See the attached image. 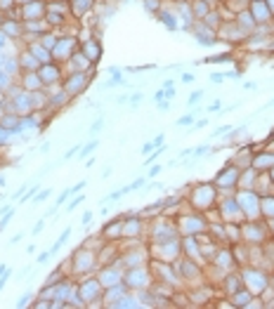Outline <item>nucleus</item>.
<instances>
[{
  "mask_svg": "<svg viewBox=\"0 0 274 309\" xmlns=\"http://www.w3.org/2000/svg\"><path fill=\"white\" fill-rule=\"evenodd\" d=\"M88 81H90V76L85 71H74V73L62 83V90H64L69 97H76V94H81L83 90L88 88Z\"/></svg>",
  "mask_w": 274,
  "mask_h": 309,
  "instance_id": "1",
  "label": "nucleus"
},
{
  "mask_svg": "<svg viewBox=\"0 0 274 309\" xmlns=\"http://www.w3.org/2000/svg\"><path fill=\"white\" fill-rule=\"evenodd\" d=\"M248 10H251V14H253V19H255V24H269V22L274 19L272 10L265 5V0H260V3H251V5H248Z\"/></svg>",
  "mask_w": 274,
  "mask_h": 309,
  "instance_id": "2",
  "label": "nucleus"
},
{
  "mask_svg": "<svg viewBox=\"0 0 274 309\" xmlns=\"http://www.w3.org/2000/svg\"><path fill=\"white\" fill-rule=\"evenodd\" d=\"M43 12H45V3H43V0H33V3H26V5H24L22 14L29 19V22H33V19L43 17Z\"/></svg>",
  "mask_w": 274,
  "mask_h": 309,
  "instance_id": "3",
  "label": "nucleus"
},
{
  "mask_svg": "<svg viewBox=\"0 0 274 309\" xmlns=\"http://www.w3.org/2000/svg\"><path fill=\"white\" fill-rule=\"evenodd\" d=\"M215 184H217V187H222V189L236 187V184H239V170H236V168H227V172L217 177Z\"/></svg>",
  "mask_w": 274,
  "mask_h": 309,
  "instance_id": "4",
  "label": "nucleus"
},
{
  "mask_svg": "<svg viewBox=\"0 0 274 309\" xmlns=\"http://www.w3.org/2000/svg\"><path fill=\"white\" fill-rule=\"evenodd\" d=\"M38 76H41L43 85H52V83H57L59 71H57V66L50 62V64H43L41 69H38Z\"/></svg>",
  "mask_w": 274,
  "mask_h": 309,
  "instance_id": "5",
  "label": "nucleus"
},
{
  "mask_svg": "<svg viewBox=\"0 0 274 309\" xmlns=\"http://www.w3.org/2000/svg\"><path fill=\"white\" fill-rule=\"evenodd\" d=\"M74 47H76V41H74V38H62V41H57V45H54L52 52L62 54L59 59H71V54H74L71 50H74Z\"/></svg>",
  "mask_w": 274,
  "mask_h": 309,
  "instance_id": "6",
  "label": "nucleus"
},
{
  "mask_svg": "<svg viewBox=\"0 0 274 309\" xmlns=\"http://www.w3.org/2000/svg\"><path fill=\"white\" fill-rule=\"evenodd\" d=\"M81 52L85 54L90 62H97V59L102 57V45H99L97 41H85V43L81 45Z\"/></svg>",
  "mask_w": 274,
  "mask_h": 309,
  "instance_id": "7",
  "label": "nucleus"
},
{
  "mask_svg": "<svg viewBox=\"0 0 274 309\" xmlns=\"http://www.w3.org/2000/svg\"><path fill=\"white\" fill-rule=\"evenodd\" d=\"M31 52L35 54V59H38V62H41V64H50V62H52V57H50V50H47V47H43V45H33L31 47Z\"/></svg>",
  "mask_w": 274,
  "mask_h": 309,
  "instance_id": "8",
  "label": "nucleus"
},
{
  "mask_svg": "<svg viewBox=\"0 0 274 309\" xmlns=\"http://www.w3.org/2000/svg\"><path fill=\"white\" fill-rule=\"evenodd\" d=\"M158 17H161V22L166 24V29L168 31H177V17H173V14L166 12V10H158Z\"/></svg>",
  "mask_w": 274,
  "mask_h": 309,
  "instance_id": "9",
  "label": "nucleus"
},
{
  "mask_svg": "<svg viewBox=\"0 0 274 309\" xmlns=\"http://www.w3.org/2000/svg\"><path fill=\"white\" fill-rule=\"evenodd\" d=\"M88 7H93V0H71V10H74V14H76V17L85 14V10H88Z\"/></svg>",
  "mask_w": 274,
  "mask_h": 309,
  "instance_id": "10",
  "label": "nucleus"
},
{
  "mask_svg": "<svg viewBox=\"0 0 274 309\" xmlns=\"http://www.w3.org/2000/svg\"><path fill=\"white\" fill-rule=\"evenodd\" d=\"M69 236H71V227H66L64 231H62V236H59V239L54 241V245H52V248H50V255H57V253L62 250V245H64L66 241H69Z\"/></svg>",
  "mask_w": 274,
  "mask_h": 309,
  "instance_id": "11",
  "label": "nucleus"
},
{
  "mask_svg": "<svg viewBox=\"0 0 274 309\" xmlns=\"http://www.w3.org/2000/svg\"><path fill=\"white\" fill-rule=\"evenodd\" d=\"M260 208H265L263 213L274 222V196H265V199L260 201Z\"/></svg>",
  "mask_w": 274,
  "mask_h": 309,
  "instance_id": "12",
  "label": "nucleus"
},
{
  "mask_svg": "<svg viewBox=\"0 0 274 309\" xmlns=\"http://www.w3.org/2000/svg\"><path fill=\"white\" fill-rule=\"evenodd\" d=\"M97 146H99V140H97V137H90V142H88V144H85V146H81V151H78V156H81V158L90 156V153H93L95 149H97Z\"/></svg>",
  "mask_w": 274,
  "mask_h": 309,
  "instance_id": "13",
  "label": "nucleus"
},
{
  "mask_svg": "<svg viewBox=\"0 0 274 309\" xmlns=\"http://www.w3.org/2000/svg\"><path fill=\"white\" fill-rule=\"evenodd\" d=\"M204 24L208 29H217V26H220V14H217V12H208L204 17Z\"/></svg>",
  "mask_w": 274,
  "mask_h": 309,
  "instance_id": "14",
  "label": "nucleus"
},
{
  "mask_svg": "<svg viewBox=\"0 0 274 309\" xmlns=\"http://www.w3.org/2000/svg\"><path fill=\"white\" fill-rule=\"evenodd\" d=\"M81 203H83V194H76V196H71V201L66 203L64 210H66V213H71V210H76Z\"/></svg>",
  "mask_w": 274,
  "mask_h": 309,
  "instance_id": "15",
  "label": "nucleus"
},
{
  "mask_svg": "<svg viewBox=\"0 0 274 309\" xmlns=\"http://www.w3.org/2000/svg\"><path fill=\"white\" fill-rule=\"evenodd\" d=\"M102 128H104V118H102V116L95 118L93 125H90V137H97V132H99Z\"/></svg>",
  "mask_w": 274,
  "mask_h": 309,
  "instance_id": "16",
  "label": "nucleus"
},
{
  "mask_svg": "<svg viewBox=\"0 0 274 309\" xmlns=\"http://www.w3.org/2000/svg\"><path fill=\"white\" fill-rule=\"evenodd\" d=\"M69 100H71V97L62 90V92H57V97H52V104L54 106H64V104H69Z\"/></svg>",
  "mask_w": 274,
  "mask_h": 309,
  "instance_id": "17",
  "label": "nucleus"
},
{
  "mask_svg": "<svg viewBox=\"0 0 274 309\" xmlns=\"http://www.w3.org/2000/svg\"><path fill=\"white\" fill-rule=\"evenodd\" d=\"M201 97H204V90H194V92L187 97V106L198 104V102H201Z\"/></svg>",
  "mask_w": 274,
  "mask_h": 309,
  "instance_id": "18",
  "label": "nucleus"
},
{
  "mask_svg": "<svg viewBox=\"0 0 274 309\" xmlns=\"http://www.w3.org/2000/svg\"><path fill=\"white\" fill-rule=\"evenodd\" d=\"M198 113H201V111H198V109H194V113H189V116H182V118H177V125H192V123H194V118H196Z\"/></svg>",
  "mask_w": 274,
  "mask_h": 309,
  "instance_id": "19",
  "label": "nucleus"
},
{
  "mask_svg": "<svg viewBox=\"0 0 274 309\" xmlns=\"http://www.w3.org/2000/svg\"><path fill=\"white\" fill-rule=\"evenodd\" d=\"M123 227H128L125 229V234H135V231H140V220H130V222H125V224H123Z\"/></svg>",
  "mask_w": 274,
  "mask_h": 309,
  "instance_id": "20",
  "label": "nucleus"
},
{
  "mask_svg": "<svg viewBox=\"0 0 274 309\" xmlns=\"http://www.w3.org/2000/svg\"><path fill=\"white\" fill-rule=\"evenodd\" d=\"M227 132H232V125H220V128H215L210 132V137H225Z\"/></svg>",
  "mask_w": 274,
  "mask_h": 309,
  "instance_id": "21",
  "label": "nucleus"
},
{
  "mask_svg": "<svg viewBox=\"0 0 274 309\" xmlns=\"http://www.w3.org/2000/svg\"><path fill=\"white\" fill-rule=\"evenodd\" d=\"M50 196H52V189H43V191H38V194L33 196V201H35V203H41V201L50 199Z\"/></svg>",
  "mask_w": 274,
  "mask_h": 309,
  "instance_id": "22",
  "label": "nucleus"
},
{
  "mask_svg": "<svg viewBox=\"0 0 274 309\" xmlns=\"http://www.w3.org/2000/svg\"><path fill=\"white\" fill-rule=\"evenodd\" d=\"M142 100H144V94H142V92H133V94H128V104H130V106H137Z\"/></svg>",
  "mask_w": 274,
  "mask_h": 309,
  "instance_id": "23",
  "label": "nucleus"
},
{
  "mask_svg": "<svg viewBox=\"0 0 274 309\" xmlns=\"http://www.w3.org/2000/svg\"><path fill=\"white\" fill-rule=\"evenodd\" d=\"M144 7L149 12H158L161 10V0H144Z\"/></svg>",
  "mask_w": 274,
  "mask_h": 309,
  "instance_id": "24",
  "label": "nucleus"
},
{
  "mask_svg": "<svg viewBox=\"0 0 274 309\" xmlns=\"http://www.w3.org/2000/svg\"><path fill=\"white\" fill-rule=\"evenodd\" d=\"M71 196H74V191H71V187H69V189H66V191H62V194H59V196H57V205L66 203V201H69Z\"/></svg>",
  "mask_w": 274,
  "mask_h": 309,
  "instance_id": "25",
  "label": "nucleus"
},
{
  "mask_svg": "<svg viewBox=\"0 0 274 309\" xmlns=\"http://www.w3.org/2000/svg\"><path fill=\"white\" fill-rule=\"evenodd\" d=\"M12 215H14V208H10V210H7V213H5V217H3V220H0V231H3V229H5L7 224H10Z\"/></svg>",
  "mask_w": 274,
  "mask_h": 309,
  "instance_id": "26",
  "label": "nucleus"
},
{
  "mask_svg": "<svg viewBox=\"0 0 274 309\" xmlns=\"http://www.w3.org/2000/svg\"><path fill=\"white\" fill-rule=\"evenodd\" d=\"M154 149H156V146H154V140H149V142H144V144H142V156H149V153L154 151Z\"/></svg>",
  "mask_w": 274,
  "mask_h": 309,
  "instance_id": "27",
  "label": "nucleus"
},
{
  "mask_svg": "<svg viewBox=\"0 0 274 309\" xmlns=\"http://www.w3.org/2000/svg\"><path fill=\"white\" fill-rule=\"evenodd\" d=\"M144 184H147V177H137V180H135L133 184H128V187H130V191H135V189H142Z\"/></svg>",
  "mask_w": 274,
  "mask_h": 309,
  "instance_id": "28",
  "label": "nucleus"
},
{
  "mask_svg": "<svg viewBox=\"0 0 274 309\" xmlns=\"http://www.w3.org/2000/svg\"><path fill=\"white\" fill-rule=\"evenodd\" d=\"M43 229H45V217H43V220H38V222H35V227L31 229V234H33V236H38V234H41Z\"/></svg>",
  "mask_w": 274,
  "mask_h": 309,
  "instance_id": "29",
  "label": "nucleus"
},
{
  "mask_svg": "<svg viewBox=\"0 0 274 309\" xmlns=\"http://www.w3.org/2000/svg\"><path fill=\"white\" fill-rule=\"evenodd\" d=\"M78 151H81V146H71L69 151H66V153H64V156H62V161H69V158H74V156H76V153H78Z\"/></svg>",
  "mask_w": 274,
  "mask_h": 309,
  "instance_id": "30",
  "label": "nucleus"
},
{
  "mask_svg": "<svg viewBox=\"0 0 274 309\" xmlns=\"http://www.w3.org/2000/svg\"><path fill=\"white\" fill-rule=\"evenodd\" d=\"M85 187H88V180H81L78 184H74V187H71V191H74V196H76V194H81V189H85Z\"/></svg>",
  "mask_w": 274,
  "mask_h": 309,
  "instance_id": "31",
  "label": "nucleus"
},
{
  "mask_svg": "<svg viewBox=\"0 0 274 309\" xmlns=\"http://www.w3.org/2000/svg\"><path fill=\"white\" fill-rule=\"evenodd\" d=\"M225 81V73H220V71H213L210 73V83H222Z\"/></svg>",
  "mask_w": 274,
  "mask_h": 309,
  "instance_id": "32",
  "label": "nucleus"
},
{
  "mask_svg": "<svg viewBox=\"0 0 274 309\" xmlns=\"http://www.w3.org/2000/svg\"><path fill=\"white\" fill-rule=\"evenodd\" d=\"M62 22H64V17H59V14H52V12L47 14V24H62Z\"/></svg>",
  "mask_w": 274,
  "mask_h": 309,
  "instance_id": "33",
  "label": "nucleus"
},
{
  "mask_svg": "<svg viewBox=\"0 0 274 309\" xmlns=\"http://www.w3.org/2000/svg\"><path fill=\"white\" fill-rule=\"evenodd\" d=\"M161 170H163V165H152V168H149V172H147V177H156L158 172H161Z\"/></svg>",
  "mask_w": 274,
  "mask_h": 309,
  "instance_id": "34",
  "label": "nucleus"
},
{
  "mask_svg": "<svg viewBox=\"0 0 274 309\" xmlns=\"http://www.w3.org/2000/svg\"><path fill=\"white\" fill-rule=\"evenodd\" d=\"M10 274H12V269H5V274L0 276V291L5 288V283H7V279H10Z\"/></svg>",
  "mask_w": 274,
  "mask_h": 309,
  "instance_id": "35",
  "label": "nucleus"
},
{
  "mask_svg": "<svg viewBox=\"0 0 274 309\" xmlns=\"http://www.w3.org/2000/svg\"><path fill=\"white\" fill-rule=\"evenodd\" d=\"M180 81H182V83H194V81H196V76L187 71V73H182V78H180Z\"/></svg>",
  "mask_w": 274,
  "mask_h": 309,
  "instance_id": "36",
  "label": "nucleus"
},
{
  "mask_svg": "<svg viewBox=\"0 0 274 309\" xmlns=\"http://www.w3.org/2000/svg\"><path fill=\"white\" fill-rule=\"evenodd\" d=\"M29 300H31L29 293H26V295H22V298L17 300V307H26V304H29Z\"/></svg>",
  "mask_w": 274,
  "mask_h": 309,
  "instance_id": "37",
  "label": "nucleus"
},
{
  "mask_svg": "<svg viewBox=\"0 0 274 309\" xmlns=\"http://www.w3.org/2000/svg\"><path fill=\"white\" fill-rule=\"evenodd\" d=\"M163 97H166V90L161 88V90H156V94H154V102H156V104H158V102L163 100Z\"/></svg>",
  "mask_w": 274,
  "mask_h": 309,
  "instance_id": "38",
  "label": "nucleus"
},
{
  "mask_svg": "<svg viewBox=\"0 0 274 309\" xmlns=\"http://www.w3.org/2000/svg\"><path fill=\"white\" fill-rule=\"evenodd\" d=\"M206 125H208V121H206V118H201V121H196V125H194V128H192V132H194V130H201V128H206Z\"/></svg>",
  "mask_w": 274,
  "mask_h": 309,
  "instance_id": "39",
  "label": "nucleus"
},
{
  "mask_svg": "<svg viewBox=\"0 0 274 309\" xmlns=\"http://www.w3.org/2000/svg\"><path fill=\"white\" fill-rule=\"evenodd\" d=\"M47 260H50V253H41V255H38V264H45Z\"/></svg>",
  "mask_w": 274,
  "mask_h": 309,
  "instance_id": "40",
  "label": "nucleus"
},
{
  "mask_svg": "<svg viewBox=\"0 0 274 309\" xmlns=\"http://www.w3.org/2000/svg\"><path fill=\"white\" fill-rule=\"evenodd\" d=\"M244 90H251V92H253V90H258V83L246 81V83H244Z\"/></svg>",
  "mask_w": 274,
  "mask_h": 309,
  "instance_id": "41",
  "label": "nucleus"
},
{
  "mask_svg": "<svg viewBox=\"0 0 274 309\" xmlns=\"http://www.w3.org/2000/svg\"><path fill=\"white\" fill-rule=\"evenodd\" d=\"M161 88H163V90H168V88H175V78H168V81H166L163 85H161Z\"/></svg>",
  "mask_w": 274,
  "mask_h": 309,
  "instance_id": "42",
  "label": "nucleus"
},
{
  "mask_svg": "<svg viewBox=\"0 0 274 309\" xmlns=\"http://www.w3.org/2000/svg\"><path fill=\"white\" fill-rule=\"evenodd\" d=\"M90 222H93V213H85V215H83V227H88Z\"/></svg>",
  "mask_w": 274,
  "mask_h": 309,
  "instance_id": "43",
  "label": "nucleus"
},
{
  "mask_svg": "<svg viewBox=\"0 0 274 309\" xmlns=\"http://www.w3.org/2000/svg\"><path fill=\"white\" fill-rule=\"evenodd\" d=\"M163 140H166L163 134H156V137H154V146H161V144H163Z\"/></svg>",
  "mask_w": 274,
  "mask_h": 309,
  "instance_id": "44",
  "label": "nucleus"
},
{
  "mask_svg": "<svg viewBox=\"0 0 274 309\" xmlns=\"http://www.w3.org/2000/svg\"><path fill=\"white\" fill-rule=\"evenodd\" d=\"M158 109H161V111H168V109H170V102H163V100H161V102H158Z\"/></svg>",
  "mask_w": 274,
  "mask_h": 309,
  "instance_id": "45",
  "label": "nucleus"
},
{
  "mask_svg": "<svg viewBox=\"0 0 274 309\" xmlns=\"http://www.w3.org/2000/svg\"><path fill=\"white\" fill-rule=\"evenodd\" d=\"M50 146H52V144H50V142H43V146H41V151H43V153H50Z\"/></svg>",
  "mask_w": 274,
  "mask_h": 309,
  "instance_id": "46",
  "label": "nucleus"
},
{
  "mask_svg": "<svg viewBox=\"0 0 274 309\" xmlns=\"http://www.w3.org/2000/svg\"><path fill=\"white\" fill-rule=\"evenodd\" d=\"M208 111H210V113H213V111H220V102H213V104L208 106Z\"/></svg>",
  "mask_w": 274,
  "mask_h": 309,
  "instance_id": "47",
  "label": "nucleus"
},
{
  "mask_svg": "<svg viewBox=\"0 0 274 309\" xmlns=\"http://www.w3.org/2000/svg\"><path fill=\"white\" fill-rule=\"evenodd\" d=\"M116 102H118V104H128V94H121Z\"/></svg>",
  "mask_w": 274,
  "mask_h": 309,
  "instance_id": "48",
  "label": "nucleus"
},
{
  "mask_svg": "<svg viewBox=\"0 0 274 309\" xmlns=\"http://www.w3.org/2000/svg\"><path fill=\"white\" fill-rule=\"evenodd\" d=\"M5 43H7V35H5V31L0 33V47H5Z\"/></svg>",
  "mask_w": 274,
  "mask_h": 309,
  "instance_id": "49",
  "label": "nucleus"
},
{
  "mask_svg": "<svg viewBox=\"0 0 274 309\" xmlns=\"http://www.w3.org/2000/svg\"><path fill=\"white\" fill-rule=\"evenodd\" d=\"M0 7H7V10H10V7H12V0H0Z\"/></svg>",
  "mask_w": 274,
  "mask_h": 309,
  "instance_id": "50",
  "label": "nucleus"
},
{
  "mask_svg": "<svg viewBox=\"0 0 274 309\" xmlns=\"http://www.w3.org/2000/svg\"><path fill=\"white\" fill-rule=\"evenodd\" d=\"M22 236H24V234H14V236H12V239H10V243H17V241L22 239Z\"/></svg>",
  "mask_w": 274,
  "mask_h": 309,
  "instance_id": "51",
  "label": "nucleus"
},
{
  "mask_svg": "<svg viewBox=\"0 0 274 309\" xmlns=\"http://www.w3.org/2000/svg\"><path fill=\"white\" fill-rule=\"evenodd\" d=\"M106 177H111V168H104V172H102V180H106Z\"/></svg>",
  "mask_w": 274,
  "mask_h": 309,
  "instance_id": "52",
  "label": "nucleus"
},
{
  "mask_svg": "<svg viewBox=\"0 0 274 309\" xmlns=\"http://www.w3.org/2000/svg\"><path fill=\"white\" fill-rule=\"evenodd\" d=\"M265 5H267L269 10H272V14H274V0H265Z\"/></svg>",
  "mask_w": 274,
  "mask_h": 309,
  "instance_id": "53",
  "label": "nucleus"
},
{
  "mask_svg": "<svg viewBox=\"0 0 274 309\" xmlns=\"http://www.w3.org/2000/svg\"><path fill=\"white\" fill-rule=\"evenodd\" d=\"M19 3H22V5H26V3H33V0H19Z\"/></svg>",
  "mask_w": 274,
  "mask_h": 309,
  "instance_id": "54",
  "label": "nucleus"
},
{
  "mask_svg": "<svg viewBox=\"0 0 274 309\" xmlns=\"http://www.w3.org/2000/svg\"><path fill=\"white\" fill-rule=\"evenodd\" d=\"M251 3H260V0H251Z\"/></svg>",
  "mask_w": 274,
  "mask_h": 309,
  "instance_id": "55",
  "label": "nucleus"
}]
</instances>
